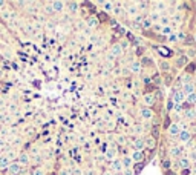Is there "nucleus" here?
<instances>
[{
  "mask_svg": "<svg viewBox=\"0 0 196 175\" xmlns=\"http://www.w3.org/2000/svg\"><path fill=\"white\" fill-rule=\"evenodd\" d=\"M123 175H135V171L130 168V169H124L123 171Z\"/></svg>",
  "mask_w": 196,
  "mask_h": 175,
  "instance_id": "bb28decb",
  "label": "nucleus"
},
{
  "mask_svg": "<svg viewBox=\"0 0 196 175\" xmlns=\"http://www.w3.org/2000/svg\"><path fill=\"white\" fill-rule=\"evenodd\" d=\"M162 34H164V36H170V34H172V28H170V26H164V28H162Z\"/></svg>",
  "mask_w": 196,
  "mask_h": 175,
  "instance_id": "b1692460",
  "label": "nucleus"
},
{
  "mask_svg": "<svg viewBox=\"0 0 196 175\" xmlns=\"http://www.w3.org/2000/svg\"><path fill=\"white\" fill-rule=\"evenodd\" d=\"M182 92L186 94V97H187V95H190V94H193V92H195V85H193V83H190V82H189V83H186L184 88H182Z\"/></svg>",
  "mask_w": 196,
  "mask_h": 175,
  "instance_id": "39448f33",
  "label": "nucleus"
},
{
  "mask_svg": "<svg viewBox=\"0 0 196 175\" xmlns=\"http://www.w3.org/2000/svg\"><path fill=\"white\" fill-rule=\"evenodd\" d=\"M115 175H123V174H115Z\"/></svg>",
  "mask_w": 196,
  "mask_h": 175,
  "instance_id": "c03bdc74",
  "label": "nucleus"
},
{
  "mask_svg": "<svg viewBox=\"0 0 196 175\" xmlns=\"http://www.w3.org/2000/svg\"><path fill=\"white\" fill-rule=\"evenodd\" d=\"M112 169L117 172V174H119L121 171H124V168H123V163H121V160H114L112 161Z\"/></svg>",
  "mask_w": 196,
  "mask_h": 175,
  "instance_id": "423d86ee",
  "label": "nucleus"
},
{
  "mask_svg": "<svg viewBox=\"0 0 196 175\" xmlns=\"http://www.w3.org/2000/svg\"><path fill=\"white\" fill-rule=\"evenodd\" d=\"M69 6H71V8H69L71 11H77V6H78V5H77V3H69Z\"/></svg>",
  "mask_w": 196,
  "mask_h": 175,
  "instance_id": "c756f323",
  "label": "nucleus"
},
{
  "mask_svg": "<svg viewBox=\"0 0 196 175\" xmlns=\"http://www.w3.org/2000/svg\"><path fill=\"white\" fill-rule=\"evenodd\" d=\"M176 39H178V37H176V36H170V40H172V42H175V40H176Z\"/></svg>",
  "mask_w": 196,
  "mask_h": 175,
  "instance_id": "e433bc0d",
  "label": "nucleus"
},
{
  "mask_svg": "<svg viewBox=\"0 0 196 175\" xmlns=\"http://www.w3.org/2000/svg\"><path fill=\"white\" fill-rule=\"evenodd\" d=\"M135 168H136V171H140V169H143V164H136Z\"/></svg>",
  "mask_w": 196,
  "mask_h": 175,
  "instance_id": "4c0bfd02",
  "label": "nucleus"
},
{
  "mask_svg": "<svg viewBox=\"0 0 196 175\" xmlns=\"http://www.w3.org/2000/svg\"><path fill=\"white\" fill-rule=\"evenodd\" d=\"M114 157H115V149H109L106 152V160H114Z\"/></svg>",
  "mask_w": 196,
  "mask_h": 175,
  "instance_id": "a211bd4d",
  "label": "nucleus"
},
{
  "mask_svg": "<svg viewBox=\"0 0 196 175\" xmlns=\"http://www.w3.org/2000/svg\"><path fill=\"white\" fill-rule=\"evenodd\" d=\"M170 154H172L173 157H176V155H179V154H181V151H179V147H173V149L170 151Z\"/></svg>",
  "mask_w": 196,
  "mask_h": 175,
  "instance_id": "a878e982",
  "label": "nucleus"
},
{
  "mask_svg": "<svg viewBox=\"0 0 196 175\" xmlns=\"http://www.w3.org/2000/svg\"><path fill=\"white\" fill-rule=\"evenodd\" d=\"M186 98H187V101H189L190 105H195V103H196V92L190 94V95H187Z\"/></svg>",
  "mask_w": 196,
  "mask_h": 175,
  "instance_id": "f3484780",
  "label": "nucleus"
},
{
  "mask_svg": "<svg viewBox=\"0 0 196 175\" xmlns=\"http://www.w3.org/2000/svg\"><path fill=\"white\" fill-rule=\"evenodd\" d=\"M132 146H133L135 151H143V147L146 146V141H144V140H135Z\"/></svg>",
  "mask_w": 196,
  "mask_h": 175,
  "instance_id": "1a4fd4ad",
  "label": "nucleus"
},
{
  "mask_svg": "<svg viewBox=\"0 0 196 175\" xmlns=\"http://www.w3.org/2000/svg\"><path fill=\"white\" fill-rule=\"evenodd\" d=\"M58 175H71V172H69L68 169H61V171L58 172Z\"/></svg>",
  "mask_w": 196,
  "mask_h": 175,
  "instance_id": "c85d7f7f",
  "label": "nucleus"
},
{
  "mask_svg": "<svg viewBox=\"0 0 196 175\" xmlns=\"http://www.w3.org/2000/svg\"><path fill=\"white\" fill-rule=\"evenodd\" d=\"M140 115H141L143 118L149 120V118H152V117H153V112H152V109H150V108H143V109L140 111Z\"/></svg>",
  "mask_w": 196,
  "mask_h": 175,
  "instance_id": "20e7f679",
  "label": "nucleus"
},
{
  "mask_svg": "<svg viewBox=\"0 0 196 175\" xmlns=\"http://www.w3.org/2000/svg\"><path fill=\"white\" fill-rule=\"evenodd\" d=\"M87 25H89L90 28H94V26H97V25H98V20H97L95 17H90V19L87 20Z\"/></svg>",
  "mask_w": 196,
  "mask_h": 175,
  "instance_id": "6ab92c4d",
  "label": "nucleus"
},
{
  "mask_svg": "<svg viewBox=\"0 0 196 175\" xmlns=\"http://www.w3.org/2000/svg\"><path fill=\"white\" fill-rule=\"evenodd\" d=\"M186 115H187V118H190V120H193L196 117V114H195V111L193 109H189L187 112H186Z\"/></svg>",
  "mask_w": 196,
  "mask_h": 175,
  "instance_id": "5701e85b",
  "label": "nucleus"
},
{
  "mask_svg": "<svg viewBox=\"0 0 196 175\" xmlns=\"http://www.w3.org/2000/svg\"><path fill=\"white\" fill-rule=\"evenodd\" d=\"M51 5H52L54 11H57V12L63 11V8H65V2H52Z\"/></svg>",
  "mask_w": 196,
  "mask_h": 175,
  "instance_id": "9b49d317",
  "label": "nucleus"
},
{
  "mask_svg": "<svg viewBox=\"0 0 196 175\" xmlns=\"http://www.w3.org/2000/svg\"><path fill=\"white\" fill-rule=\"evenodd\" d=\"M146 143H147V146H149L150 149H153V147L156 146V141H155V138H149V140H147Z\"/></svg>",
  "mask_w": 196,
  "mask_h": 175,
  "instance_id": "4be33fe9",
  "label": "nucleus"
},
{
  "mask_svg": "<svg viewBox=\"0 0 196 175\" xmlns=\"http://www.w3.org/2000/svg\"><path fill=\"white\" fill-rule=\"evenodd\" d=\"M8 172H9V175H19L22 172V164L20 163H11L8 166Z\"/></svg>",
  "mask_w": 196,
  "mask_h": 175,
  "instance_id": "f257e3e1",
  "label": "nucleus"
},
{
  "mask_svg": "<svg viewBox=\"0 0 196 175\" xmlns=\"http://www.w3.org/2000/svg\"><path fill=\"white\" fill-rule=\"evenodd\" d=\"M0 157H2V152H0Z\"/></svg>",
  "mask_w": 196,
  "mask_h": 175,
  "instance_id": "a18cd8bd",
  "label": "nucleus"
},
{
  "mask_svg": "<svg viewBox=\"0 0 196 175\" xmlns=\"http://www.w3.org/2000/svg\"><path fill=\"white\" fill-rule=\"evenodd\" d=\"M19 161H20L22 164H23V163H25V164H28V163H29V155H28V154H20Z\"/></svg>",
  "mask_w": 196,
  "mask_h": 175,
  "instance_id": "4468645a",
  "label": "nucleus"
},
{
  "mask_svg": "<svg viewBox=\"0 0 196 175\" xmlns=\"http://www.w3.org/2000/svg\"><path fill=\"white\" fill-rule=\"evenodd\" d=\"M178 137H179V140H182V141H187V140L190 138V134H189L187 131H181V134H179Z\"/></svg>",
  "mask_w": 196,
  "mask_h": 175,
  "instance_id": "2eb2a0df",
  "label": "nucleus"
},
{
  "mask_svg": "<svg viewBox=\"0 0 196 175\" xmlns=\"http://www.w3.org/2000/svg\"><path fill=\"white\" fill-rule=\"evenodd\" d=\"M195 42H196V34H195Z\"/></svg>",
  "mask_w": 196,
  "mask_h": 175,
  "instance_id": "79ce46f5",
  "label": "nucleus"
},
{
  "mask_svg": "<svg viewBox=\"0 0 196 175\" xmlns=\"http://www.w3.org/2000/svg\"><path fill=\"white\" fill-rule=\"evenodd\" d=\"M161 68H162L164 71H169V63H165V62H162V63H161Z\"/></svg>",
  "mask_w": 196,
  "mask_h": 175,
  "instance_id": "2f4dec72",
  "label": "nucleus"
},
{
  "mask_svg": "<svg viewBox=\"0 0 196 175\" xmlns=\"http://www.w3.org/2000/svg\"><path fill=\"white\" fill-rule=\"evenodd\" d=\"M3 5H5V3H3V2H0V6H3Z\"/></svg>",
  "mask_w": 196,
  "mask_h": 175,
  "instance_id": "a19ab883",
  "label": "nucleus"
},
{
  "mask_svg": "<svg viewBox=\"0 0 196 175\" xmlns=\"http://www.w3.org/2000/svg\"><path fill=\"white\" fill-rule=\"evenodd\" d=\"M150 19H152V20H158V19H159V15L155 12V14H152V17H150Z\"/></svg>",
  "mask_w": 196,
  "mask_h": 175,
  "instance_id": "c9c22d12",
  "label": "nucleus"
},
{
  "mask_svg": "<svg viewBox=\"0 0 196 175\" xmlns=\"http://www.w3.org/2000/svg\"><path fill=\"white\" fill-rule=\"evenodd\" d=\"M186 62H187V58H186V57H181V58L178 60V66H182V65H186Z\"/></svg>",
  "mask_w": 196,
  "mask_h": 175,
  "instance_id": "cd10ccee",
  "label": "nucleus"
},
{
  "mask_svg": "<svg viewBox=\"0 0 196 175\" xmlns=\"http://www.w3.org/2000/svg\"><path fill=\"white\" fill-rule=\"evenodd\" d=\"M159 20H161V23H162V25H167V23H169V17H161Z\"/></svg>",
  "mask_w": 196,
  "mask_h": 175,
  "instance_id": "7c9ffc66",
  "label": "nucleus"
},
{
  "mask_svg": "<svg viewBox=\"0 0 196 175\" xmlns=\"http://www.w3.org/2000/svg\"><path fill=\"white\" fill-rule=\"evenodd\" d=\"M130 158H132V161H141L144 158V154H143V151H133Z\"/></svg>",
  "mask_w": 196,
  "mask_h": 175,
  "instance_id": "0eeeda50",
  "label": "nucleus"
},
{
  "mask_svg": "<svg viewBox=\"0 0 196 175\" xmlns=\"http://www.w3.org/2000/svg\"><path fill=\"white\" fill-rule=\"evenodd\" d=\"M103 6H104V9H106V11H112L114 3H112V2H104V3H103Z\"/></svg>",
  "mask_w": 196,
  "mask_h": 175,
  "instance_id": "aec40b11",
  "label": "nucleus"
},
{
  "mask_svg": "<svg viewBox=\"0 0 196 175\" xmlns=\"http://www.w3.org/2000/svg\"><path fill=\"white\" fill-rule=\"evenodd\" d=\"M34 175H44V172H43L41 169H35V171H34Z\"/></svg>",
  "mask_w": 196,
  "mask_h": 175,
  "instance_id": "f704fd0d",
  "label": "nucleus"
},
{
  "mask_svg": "<svg viewBox=\"0 0 196 175\" xmlns=\"http://www.w3.org/2000/svg\"><path fill=\"white\" fill-rule=\"evenodd\" d=\"M143 26H144V28H149V26H152V22H150V19H144V20H143Z\"/></svg>",
  "mask_w": 196,
  "mask_h": 175,
  "instance_id": "393cba45",
  "label": "nucleus"
},
{
  "mask_svg": "<svg viewBox=\"0 0 196 175\" xmlns=\"http://www.w3.org/2000/svg\"><path fill=\"white\" fill-rule=\"evenodd\" d=\"M121 163H123V168H124V169H130V166H132L133 161H132L130 157H124V158L121 160Z\"/></svg>",
  "mask_w": 196,
  "mask_h": 175,
  "instance_id": "f8f14e48",
  "label": "nucleus"
},
{
  "mask_svg": "<svg viewBox=\"0 0 196 175\" xmlns=\"http://www.w3.org/2000/svg\"><path fill=\"white\" fill-rule=\"evenodd\" d=\"M127 12H129L130 15H136V12H138V8H136V6H130V8H127Z\"/></svg>",
  "mask_w": 196,
  "mask_h": 175,
  "instance_id": "412c9836",
  "label": "nucleus"
},
{
  "mask_svg": "<svg viewBox=\"0 0 196 175\" xmlns=\"http://www.w3.org/2000/svg\"><path fill=\"white\" fill-rule=\"evenodd\" d=\"M144 100H146V103H147L149 106L155 103V98H153V95H152V94H147V95L144 97Z\"/></svg>",
  "mask_w": 196,
  "mask_h": 175,
  "instance_id": "dca6fc26",
  "label": "nucleus"
},
{
  "mask_svg": "<svg viewBox=\"0 0 196 175\" xmlns=\"http://www.w3.org/2000/svg\"><path fill=\"white\" fill-rule=\"evenodd\" d=\"M0 144H2V138H0Z\"/></svg>",
  "mask_w": 196,
  "mask_h": 175,
  "instance_id": "37998d69",
  "label": "nucleus"
},
{
  "mask_svg": "<svg viewBox=\"0 0 196 175\" xmlns=\"http://www.w3.org/2000/svg\"><path fill=\"white\" fill-rule=\"evenodd\" d=\"M9 164H11L9 157H8V155H2V157H0V168H6V169H8Z\"/></svg>",
  "mask_w": 196,
  "mask_h": 175,
  "instance_id": "9d476101",
  "label": "nucleus"
},
{
  "mask_svg": "<svg viewBox=\"0 0 196 175\" xmlns=\"http://www.w3.org/2000/svg\"><path fill=\"white\" fill-rule=\"evenodd\" d=\"M46 12H49V14H51V12H54V8H52V5H48V6H46Z\"/></svg>",
  "mask_w": 196,
  "mask_h": 175,
  "instance_id": "72a5a7b5",
  "label": "nucleus"
},
{
  "mask_svg": "<svg viewBox=\"0 0 196 175\" xmlns=\"http://www.w3.org/2000/svg\"><path fill=\"white\" fill-rule=\"evenodd\" d=\"M179 164H181L182 168H187V166H189V161H187V160H181V161H179Z\"/></svg>",
  "mask_w": 196,
  "mask_h": 175,
  "instance_id": "473e14b6",
  "label": "nucleus"
},
{
  "mask_svg": "<svg viewBox=\"0 0 196 175\" xmlns=\"http://www.w3.org/2000/svg\"><path fill=\"white\" fill-rule=\"evenodd\" d=\"M121 54H123V46L121 45H114L112 49H111V52H109L111 57H119Z\"/></svg>",
  "mask_w": 196,
  "mask_h": 175,
  "instance_id": "7ed1b4c3",
  "label": "nucleus"
},
{
  "mask_svg": "<svg viewBox=\"0 0 196 175\" xmlns=\"http://www.w3.org/2000/svg\"><path fill=\"white\" fill-rule=\"evenodd\" d=\"M86 175H95V172H94V171H87V172H86Z\"/></svg>",
  "mask_w": 196,
  "mask_h": 175,
  "instance_id": "58836bf2",
  "label": "nucleus"
},
{
  "mask_svg": "<svg viewBox=\"0 0 196 175\" xmlns=\"http://www.w3.org/2000/svg\"><path fill=\"white\" fill-rule=\"evenodd\" d=\"M184 100H186V94H184L182 91H175V92H173V101H175L176 105H181Z\"/></svg>",
  "mask_w": 196,
  "mask_h": 175,
  "instance_id": "f03ea898",
  "label": "nucleus"
},
{
  "mask_svg": "<svg viewBox=\"0 0 196 175\" xmlns=\"http://www.w3.org/2000/svg\"><path fill=\"white\" fill-rule=\"evenodd\" d=\"M169 134H170V135H179V134H181V129H179V126H178L176 123L170 125V126H169Z\"/></svg>",
  "mask_w": 196,
  "mask_h": 175,
  "instance_id": "6e6552de",
  "label": "nucleus"
},
{
  "mask_svg": "<svg viewBox=\"0 0 196 175\" xmlns=\"http://www.w3.org/2000/svg\"><path fill=\"white\" fill-rule=\"evenodd\" d=\"M130 71H132V72H140V71H141V65H140V62H133L132 66H130Z\"/></svg>",
  "mask_w": 196,
  "mask_h": 175,
  "instance_id": "ddd939ff",
  "label": "nucleus"
},
{
  "mask_svg": "<svg viewBox=\"0 0 196 175\" xmlns=\"http://www.w3.org/2000/svg\"><path fill=\"white\" fill-rule=\"evenodd\" d=\"M103 175H114V174H111V172H106V174H103Z\"/></svg>",
  "mask_w": 196,
  "mask_h": 175,
  "instance_id": "ea45409f",
  "label": "nucleus"
}]
</instances>
